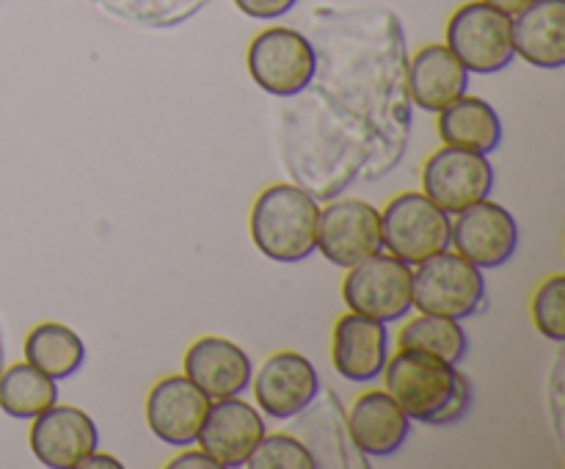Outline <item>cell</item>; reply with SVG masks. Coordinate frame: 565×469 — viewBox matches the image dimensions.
<instances>
[{
  "mask_svg": "<svg viewBox=\"0 0 565 469\" xmlns=\"http://www.w3.org/2000/svg\"><path fill=\"white\" fill-rule=\"evenodd\" d=\"M384 390L401 403L412 423L447 428L472 412L475 386L458 364L445 362L423 351L397 348L390 353L384 373Z\"/></svg>",
  "mask_w": 565,
  "mask_h": 469,
  "instance_id": "obj_1",
  "label": "cell"
},
{
  "mask_svg": "<svg viewBox=\"0 0 565 469\" xmlns=\"http://www.w3.org/2000/svg\"><path fill=\"white\" fill-rule=\"evenodd\" d=\"M494 166L489 154L461 147H439L430 152L419 174V191L439 204L445 213L456 215L475 202H483L494 191Z\"/></svg>",
  "mask_w": 565,
  "mask_h": 469,
  "instance_id": "obj_8",
  "label": "cell"
},
{
  "mask_svg": "<svg viewBox=\"0 0 565 469\" xmlns=\"http://www.w3.org/2000/svg\"><path fill=\"white\" fill-rule=\"evenodd\" d=\"M392 353L390 323L359 312H342L331 326V364L351 384H375Z\"/></svg>",
  "mask_w": 565,
  "mask_h": 469,
  "instance_id": "obj_14",
  "label": "cell"
},
{
  "mask_svg": "<svg viewBox=\"0 0 565 469\" xmlns=\"http://www.w3.org/2000/svg\"><path fill=\"white\" fill-rule=\"evenodd\" d=\"M450 221L452 215L430 202L423 191H401L381 207L384 252L414 268L450 248Z\"/></svg>",
  "mask_w": 565,
  "mask_h": 469,
  "instance_id": "obj_5",
  "label": "cell"
},
{
  "mask_svg": "<svg viewBox=\"0 0 565 469\" xmlns=\"http://www.w3.org/2000/svg\"><path fill=\"white\" fill-rule=\"evenodd\" d=\"M58 401V381L31 362H14L0 373V408L14 419H33Z\"/></svg>",
  "mask_w": 565,
  "mask_h": 469,
  "instance_id": "obj_23",
  "label": "cell"
},
{
  "mask_svg": "<svg viewBox=\"0 0 565 469\" xmlns=\"http://www.w3.org/2000/svg\"><path fill=\"white\" fill-rule=\"evenodd\" d=\"M483 3L494 6V9H500V11H502V14L513 17V14H516V11H522L524 6L530 3V0H483Z\"/></svg>",
  "mask_w": 565,
  "mask_h": 469,
  "instance_id": "obj_29",
  "label": "cell"
},
{
  "mask_svg": "<svg viewBox=\"0 0 565 469\" xmlns=\"http://www.w3.org/2000/svg\"><path fill=\"white\" fill-rule=\"evenodd\" d=\"M171 469H191V467H202V469H218L215 467L213 458L207 456V452L202 450L199 445H188L182 447V452L177 458H171L169 461Z\"/></svg>",
  "mask_w": 565,
  "mask_h": 469,
  "instance_id": "obj_27",
  "label": "cell"
},
{
  "mask_svg": "<svg viewBox=\"0 0 565 469\" xmlns=\"http://www.w3.org/2000/svg\"><path fill=\"white\" fill-rule=\"evenodd\" d=\"M522 243V230L511 210L500 202H475L452 215L450 248L478 265L480 270L502 268L511 263Z\"/></svg>",
  "mask_w": 565,
  "mask_h": 469,
  "instance_id": "obj_10",
  "label": "cell"
},
{
  "mask_svg": "<svg viewBox=\"0 0 565 469\" xmlns=\"http://www.w3.org/2000/svg\"><path fill=\"white\" fill-rule=\"evenodd\" d=\"M412 301L417 312L472 318L486 301L483 270L445 248L412 268Z\"/></svg>",
  "mask_w": 565,
  "mask_h": 469,
  "instance_id": "obj_4",
  "label": "cell"
},
{
  "mask_svg": "<svg viewBox=\"0 0 565 469\" xmlns=\"http://www.w3.org/2000/svg\"><path fill=\"white\" fill-rule=\"evenodd\" d=\"M182 373L210 397L246 395L252 386L254 362L235 340L218 334H204L185 348Z\"/></svg>",
  "mask_w": 565,
  "mask_h": 469,
  "instance_id": "obj_17",
  "label": "cell"
},
{
  "mask_svg": "<svg viewBox=\"0 0 565 469\" xmlns=\"http://www.w3.org/2000/svg\"><path fill=\"white\" fill-rule=\"evenodd\" d=\"M320 204L307 188L274 182L263 188L248 213V235L270 263H303L315 254Z\"/></svg>",
  "mask_w": 565,
  "mask_h": 469,
  "instance_id": "obj_2",
  "label": "cell"
},
{
  "mask_svg": "<svg viewBox=\"0 0 565 469\" xmlns=\"http://www.w3.org/2000/svg\"><path fill=\"white\" fill-rule=\"evenodd\" d=\"M340 292L351 312L367 315L381 323H401L414 309L412 265L381 248L345 270Z\"/></svg>",
  "mask_w": 565,
  "mask_h": 469,
  "instance_id": "obj_7",
  "label": "cell"
},
{
  "mask_svg": "<svg viewBox=\"0 0 565 469\" xmlns=\"http://www.w3.org/2000/svg\"><path fill=\"white\" fill-rule=\"evenodd\" d=\"M254 406L276 423L296 419L320 397V373L312 359L298 351H276L254 370Z\"/></svg>",
  "mask_w": 565,
  "mask_h": 469,
  "instance_id": "obj_11",
  "label": "cell"
},
{
  "mask_svg": "<svg viewBox=\"0 0 565 469\" xmlns=\"http://www.w3.org/2000/svg\"><path fill=\"white\" fill-rule=\"evenodd\" d=\"M318 50L296 28L270 25L248 42L246 66L252 81L270 97L290 99L312 86L318 75Z\"/></svg>",
  "mask_w": 565,
  "mask_h": 469,
  "instance_id": "obj_3",
  "label": "cell"
},
{
  "mask_svg": "<svg viewBox=\"0 0 565 469\" xmlns=\"http://www.w3.org/2000/svg\"><path fill=\"white\" fill-rule=\"evenodd\" d=\"M248 469H318L312 450L301 436L290 430H276L265 434L259 445L254 447L252 458L246 461Z\"/></svg>",
  "mask_w": 565,
  "mask_h": 469,
  "instance_id": "obj_24",
  "label": "cell"
},
{
  "mask_svg": "<svg viewBox=\"0 0 565 469\" xmlns=\"http://www.w3.org/2000/svg\"><path fill=\"white\" fill-rule=\"evenodd\" d=\"M530 315L541 337L550 342H565V276L552 274L535 287L530 298Z\"/></svg>",
  "mask_w": 565,
  "mask_h": 469,
  "instance_id": "obj_25",
  "label": "cell"
},
{
  "mask_svg": "<svg viewBox=\"0 0 565 469\" xmlns=\"http://www.w3.org/2000/svg\"><path fill=\"white\" fill-rule=\"evenodd\" d=\"M22 353H25V362H31L33 367H39L55 381L72 379L86 364L83 337L58 320H42V323L33 326L22 342Z\"/></svg>",
  "mask_w": 565,
  "mask_h": 469,
  "instance_id": "obj_21",
  "label": "cell"
},
{
  "mask_svg": "<svg viewBox=\"0 0 565 469\" xmlns=\"http://www.w3.org/2000/svg\"><path fill=\"white\" fill-rule=\"evenodd\" d=\"M207 408L210 397L185 373H171L154 381L143 414H147V425L154 439L182 450L188 445H196Z\"/></svg>",
  "mask_w": 565,
  "mask_h": 469,
  "instance_id": "obj_15",
  "label": "cell"
},
{
  "mask_svg": "<svg viewBox=\"0 0 565 469\" xmlns=\"http://www.w3.org/2000/svg\"><path fill=\"white\" fill-rule=\"evenodd\" d=\"M395 345L408 348V351L430 353V356H439L452 364H461L469 353V337L461 320L445 318V315L417 312L406 323H401Z\"/></svg>",
  "mask_w": 565,
  "mask_h": 469,
  "instance_id": "obj_22",
  "label": "cell"
},
{
  "mask_svg": "<svg viewBox=\"0 0 565 469\" xmlns=\"http://www.w3.org/2000/svg\"><path fill=\"white\" fill-rule=\"evenodd\" d=\"M381 248V210L373 202L342 196L320 207L315 252L323 254L331 265L348 270Z\"/></svg>",
  "mask_w": 565,
  "mask_h": 469,
  "instance_id": "obj_9",
  "label": "cell"
},
{
  "mask_svg": "<svg viewBox=\"0 0 565 469\" xmlns=\"http://www.w3.org/2000/svg\"><path fill=\"white\" fill-rule=\"evenodd\" d=\"M28 445L47 469H77L88 452L99 447V428L88 412L58 403L31 419Z\"/></svg>",
  "mask_w": 565,
  "mask_h": 469,
  "instance_id": "obj_13",
  "label": "cell"
},
{
  "mask_svg": "<svg viewBox=\"0 0 565 469\" xmlns=\"http://www.w3.org/2000/svg\"><path fill=\"white\" fill-rule=\"evenodd\" d=\"M353 450L370 458H392L412 436V419L386 390H364L345 414Z\"/></svg>",
  "mask_w": 565,
  "mask_h": 469,
  "instance_id": "obj_16",
  "label": "cell"
},
{
  "mask_svg": "<svg viewBox=\"0 0 565 469\" xmlns=\"http://www.w3.org/2000/svg\"><path fill=\"white\" fill-rule=\"evenodd\" d=\"M445 44L469 75H497L516 58L511 42V17L483 0L458 6L445 28Z\"/></svg>",
  "mask_w": 565,
  "mask_h": 469,
  "instance_id": "obj_6",
  "label": "cell"
},
{
  "mask_svg": "<svg viewBox=\"0 0 565 469\" xmlns=\"http://www.w3.org/2000/svg\"><path fill=\"white\" fill-rule=\"evenodd\" d=\"M408 97L419 110L428 114H439L441 108L452 103V99L463 97L469 92V75L467 66L456 58L447 44L430 42L423 44L417 53L408 61Z\"/></svg>",
  "mask_w": 565,
  "mask_h": 469,
  "instance_id": "obj_18",
  "label": "cell"
},
{
  "mask_svg": "<svg viewBox=\"0 0 565 469\" xmlns=\"http://www.w3.org/2000/svg\"><path fill=\"white\" fill-rule=\"evenodd\" d=\"M232 3L252 20H279L296 9L298 0H232Z\"/></svg>",
  "mask_w": 565,
  "mask_h": 469,
  "instance_id": "obj_26",
  "label": "cell"
},
{
  "mask_svg": "<svg viewBox=\"0 0 565 469\" xmlns=\"http://www.w3.org/2000/svg\"><path fill=\"white\" fill-rule=\"evenodd\" d=\"M103 467H108V469H121V461H119V458L110 456V452H103V450H99V447H97V450L88 452V456L83 458L81 467H77V469H103Z\"/></svg>",
  "mask_w": 565,
  "mask_h": 469,
  "instance_id": "obj_28",
  "label": "cell"
},
{
  "mask_svg": "<svg viewBox=\"0 0 565 469\" xmlns=\"http://www.w3.org/2000/svg\"><path fill=\"white\" fill-rule=\"evenodd\" d=\"M436 116V132L447 147L472 149L480 154H491L502 147V119L489 99L467 92Z\"/></svg>",
  "mask_w": 565,
  "mask_h": 469,
  "instance_id": "obj_20",
  "label": "cell"
},
{
  "mask_svg": "<svg viewBox=\"0 0 565 469\" xmlns=\"http://www.w3.org/2000/svg\"><path fill=\"white\" fill-rule=\"evenodd\" d=\"M268 434L265 414L243 395L210 401L196 445L207 452L218 469H241L252 458L254 447Z\"/></svg>",
  "mask_w": 565,
  "mask_h": 469,
  "instance_id": "obj_12",
  "label": "cell"
},
{
  "mask_svg": "<svg viewBox=\"0 0 565 469\" xmlns=\"http://www.w3.org/2000/svg\"><path fill=\"white\" fill-rule=\"evenodd\" d=\"M516 58L539 70L565 66V0H530L511 17Z\"/></svg>",
  "mask_w": 565,
  "mask_h": 469,
  "instance_id": "obj_19",
  "label": "cell"
}]
</instances>
